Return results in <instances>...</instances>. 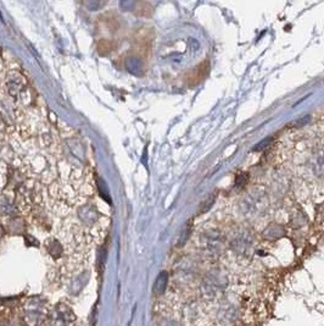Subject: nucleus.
<instances>
[{
	"mask_svg": "<svg viewBox=\"0 0 324 326\" xmlns=\"http://www.w3.org/2000/svg\"><path fill=\"white\" fill-rule=\"evenodd\" d=\"M5 88L9 96L13 97L16 101L22 102L25 98L30 97V86L27 79L20 71L11 70L5 76Z\"/></svg>",
	"mask_w": 324,
	"mask_h": 326,
	"instance_id": "f257e3e1",
	"label": "nucleus"
},
{
	"mask_svg": "<svg viewBox=\"0 0 324 326\" xmlns=\"http://www.w3.org/2000/svg\"><path fill=\"white\" fill-rule=\"evenodd\" d=\"M47 247H48V253L51 258L59 259L61 258L65 254V248H62L61 243L56 239H50V241H47Z\"/></svg>",
	"mask_w": 324,
	"mask_h": 326,
	"instance_id": "f03ea898",
	"label": "nucleus"
},
{
	"mask_svg": "<svg viewBox=\"0 0 324 326\" xmlns=\"http://www.w3.org/2000/svg\"><path fill=\"white\" fill-rule=\"evenodd\" d=\"M168 282V274L166 271H162L159 276H157L156 281L154 284V293L160 296L166 291V287H167Z\"/></svg>",
	"mask_w": 324,
	"mask_h": 326,
	"instance_id": "7ed1b4c3",
	"label": "nucleus"
},
{
	"mask_svg": "<svg viewBox=\"0 0 324 326\" xmlns=\"http://www.w3.org/2000/svg\"><path fill=\"white\" fill-rule=\"evenodd\" d=\"M271 139H272V138H266V139H263L262 142L259 143V144H257L256 147L254 148V150H262L263 148L267 147V145L269 144V143H271Z\"/></svg>",
	"mask_w": 324,
	"mask_h": 326,
	"instance_id": "20e7f679",
	"label": "nucleus"
}]
</instances>
